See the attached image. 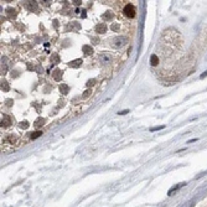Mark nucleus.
<instances>
[{"instance_id":"1","label":"nucleus","mask_w":207,"mask_h":207,"mask_svg":"<svg viewBox=\"0 0 207 207\" xmlns=\"http://www.w3.org/2000/svg\"><path fill=\"white\" fill-rule=\"evenodd\" d=\"M123 14L125 15L127 17H129V19H131V17L135 16V8L131 4H127L125 6H124L123 9Z\"/></svg>"},{"instance_id":"2","label":"nucleus","mask_w":207,"mask_h":207,"mask_svg":"<svg viewBox=\"0 0 207 207\" xmlns=\"http://www.w3.org/2000/svg\"><path fill=\"white\" fill-rule=\"evenodd\" d=\"M125 44H127V38L123 36H118L115 38H113V46H115V47H122Z\"/></svg>"},{"instance_id":"3","label":"nucleus","mask_w":207,"mask_h":207,"mask_svg":"<svg viewBox=\"0 0 207 207\" xmlns=\"http://www.w3.org/2000/svg\"><path fill=\"white\" fill-rule=\"evenodd\" d=\"M99 60H101V62L103 65H107V63L112 62V57H110V55H108V53H102L101 57H99Z\"/></svg>"},{"instance_id":"4","label":"nucleus","mask_w":207,"mask_h":207,"mask_svg":"<svg viewBox=\"0 0 207 207\" xmlns=\"http://www.w3.org/2000/svg\"><path fill=\"white\" fill-rule=\"evenodd\" d=\"M107 31V25L104 23H101L96 26V33L97 34H104Z\"/></svg>"},{"instance_id":"5","label":"nucleus","mask_w":207,"mask_h":207,"mask_svg":"<svg viewBox=\"0 0 207 207\" xmlns=\"http://www.w3.org/2000/svg\"><path fill=\"white\" fill-rule=\"evenodd\" d=\"M10 122H11V119H10L8 115H3V118H1V125L9 127L10 125Z\"/></svg>"},{"instance_id":"6","label":"nucleus","mask_w":207,"mask_h":207,"mask_svg":"<svg viewBox=\"0 0 207 207\" xmlns=\"http://www.w3.org/2000/svg\"><path fill=\"white\" fill-rule=\"evenodd\" d=\"M150 65L151 66H158L159 65V58L156 55H151L150 57Z\"/></svg>"},{"instance_id":"7","label":"nucleus","mask_w":207,"mask_h":207,"mask_svg":"<svg viewBox=\"0 0 207 207\" xmlns=\"http://www.w3.org/2000/svg\"><path fill=\"white\" fill-rule=\"evenodd\" d=\"M45 124V119L44 118H38V119H36V122L34 123V125L36 127V128H40V127H42Z\"/></svg>"},{"instance_id":"8","label":"nucleus","mask_w":207,"mask_h":207,"mask_svg":"<svg viewBox=\"0 0 207 207\" xmlns=\"http://www.w3.org/2000/svg\"><path fill=\"white\" fill-rule=\"evenodd\" d=\"M26 8H27L29 10H36L37 4H36L35 1H29V3H27V5H26Z\"/></svg>"},{"instance_id":"9","label":"nucleus","mask_w":207,"mask_h":207,"mask_svg":"<svg viewBox=\"0 0 207 207\" xmlns=\"http://www.w3.org/2000/svg\"><path fill=\"white\" fill-rule=\"evenodd\" d=\"M82 63V60H76V61L71 62L70 63V67H73V68H77V67H80Z\"/></svg>"},{"instance_id":"10","label":"nucleus","mask_w":207,"mask_h":207,"mask_svg":"<svg viewBox=\"0 0 207 207\" xmlns=\"http://www.w3.org/2000/svg\"><path fill=\"white\" fill-rule=\"evenodd\" d=\"M82 50L84 51L86 55H91V53L93 52V50H92V47H90V46H83V47H82Z\"/></svg>"},{"instance_id":"11","label":"nucleus","mask_w":207,"mask_h":207,"mask_svg":"<svg viewBox=\"0 0 207 207\" xmlns=\"http://www.w3.org/2000/svg\"><path fill=\"white\" fill-rule=\"evenodd\" d=\"M61 76H62V72L60 70H56L55 72H53V77H55V80H57V81L61 78Z\"/></svg>"},{"instance_id":"12","label":"nucleus","mask_w":207,"mask_h":207,"mask_svg":"<svg viewBox=\"0 0 207 207\" xmlns=\"http://www.w3.org/2000/svg\"><path fill=\"white\" fill-rule=\"evenodd\" d=\"M112 17H113V14L110 13V11H108L107 14H104V15H103V19H104V20H110Z\"/></svg>"},{"instance_id":"13","label":"nucleus","mask_w":207,"mask_h":207,"mask_svg":"<svg viewBox=\"0 0 207 207\" xmlns=\"http://www.w3.org/2000/svg\"><path fill=\"white\" fill-rule=\"evenodd\" d=\"M60 90H61V91L63 92V94H66L67 92H68V86H66V84H61V87H60Z\"/></svg>"},{"instance_id":"14","label":"nucleus","mask_w":207,"mask_h":207,"mask_svg":"<svg viewBox=\"0 0 207 207\" xmlns=\"http://www.w3.org/2000/svg\"><path fill=\"white\" fill-rule=\"evenodd\" d=\"M41 134H42V131H36V133L31 134V137H30V138H31V139H33V140H34V139H36V138H38V137H40Z\"/></svg>"},{"instance_id":"15","label":"nucleus","mask_w":207,"mask_h":207,"mask_svg":"<svg viewBox=\"0 0 207 207\" xmlns=\"http://www.w3.org/2000/svg\"><path fill=\"white\" fill-rule=\"evenodd\" d=\"M184 185H185V184H179V185H176V186H175L174 188H171V190L169 191V195H171V194H172V192H174L175 190H176V188H179V187H181V186H184Z\"/></svg>"},{"instance_id":"16","label":"nucleus","mask_w":207,"mask_h":207,"mask_svg":"<svg viewBox=\"0 0 207 207\" xmlns=\"http://www.w3.org/2000/svg\"><path fill=\"white\" fill-rule=\"evenodd\" d=\"M165 125H159V127H155V128H151L150 131H155V130H160V129H164Z\"/></svg>"},{"instance_id":"17","label":"nucleus","mask_w":207,"mask_h":207,"mask_svg":"<svg viewBox=\"0 0 207 207\" xmlns=\"http://www.w3.org/2000/svg\"><path fill=\"white\" fill-rule=\"evenodd\" d=\"M27 127H29V123H27V122H23V123H20V128H24V129H26Z\"/></svg>"},{"instance_id":"18","label":"nucleus","mask_w":207,"mask_h":207,"mask_svg":"<svg viewBox=\"0 0 207 207\" xmlns=\"http://www.w3.org/2000/svg\"><path fill=\"white\" fill-rule=\"evenodd\" d=\"M51 61H55V63H57V62L60 61V60H58V57H57L56 55H53V56L51 57Z\"/></svg>"},{"instance_id":"19","label":"nucleus","mask_w":207,"mask_h":207,"mask_svg":"<svg viewBox=\"0 0 207 207\" xmlns=\"http://www.w3.org/2000/svg\"><path fill=\"white\" fill-rule=\"evenodd\" d=\"M93 83H94V80H91V81H88L87 86H91V84H93Z\"/></svg>"},{"instance_id":"20","label":"nucleus","mask_w":207,"mask_h":207,"mask_svg":"<svg viewBox=\"0 0 207 207\" xmlns=\"http://www.w3.org/2000/svg\"><path fill=\"white\" fill-rule=\"evenodd\" d=\"M206 76H207V71H206V72H205V73H202V74H201V78H205Z\"/></svg>"},{"instance_id":"21","label":"nucleus","mask_w":207,"mask_h":207,"mask_svg":"<svg viewBox=\"0 0 207 207\" xmlns=\"http://www.w3.org/2000/svg\"><path fill=\"white\" fill-rule=\"evenodd\" d=\"M129 110H123V112H119V114H127Z\"/></svg>"},{"instance_id":"22","label":"nucleus","mask_w":207,"mask_h":207,"mask_svg":"<svg viewBox=\"0 0 207 207\" xmlns=\"http://www.w3.org/2000/svg\"><path fill=\"white\" fill-rule=\"evenodd\" d=\"M118 27H119V26H118V25H114V26H113L112 29H113V30H118Z\"/></svg>"},{"instance_id":"23","label":"nucleus","mask_w":207,"mask_h":207,"mask_svg":"<svg viewBox=\"0 0 207 207\" xmlns=\"http://www.w3.org/2000/svg\"><path fill=\"white\" fill-rule=\"evenodd\" d=\"M73 4H74V5H80L81 1H73Z\"/></svg>"},{"instance_id":"24","label":"nucleus","mask_w":207,"mask_h":207,"mask_svg":"<svg viewBox=\"0 0 207 207\" xmlns=\"http://www.w3.org/2000/svg\"><path fill=\"white\" fill-rule=\"evenodd\" d=\"M88 94H90V91H86V93H84V97H87Z\"/></svg>"}]
</instances>
